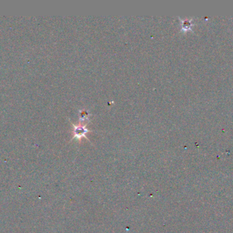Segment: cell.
<instances>
[{
	"label": "cell",
	"mask_w": 233,
	"mask_h": 233,
	"mask_svg": "<svg viewBox=\"0 0 233 233\" xmlns=\"http://www.w3.org/2000/svg\"><path fill=\"white\" fill-rule=\"evenodd\" d=\"M72 126L74 127V137L73 138H77L78 140L83 137L85 138V134L89 132V130L86 128L85 125H72Z\"/></svg>",
	"instance_id": "cell-1"
}]
</instances>
